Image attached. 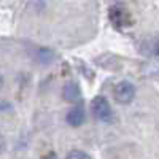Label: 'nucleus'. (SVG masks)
Wrapping results in <instances>:
<instances>
[{
    "mask_svg": "<svg viewBox=\"0 0 159 159\" xmlns=\"http://www.w3.org/2000/svg\"><path fill=\"white\" fill-rule=\"evenodd\" d=\"M145 73L150 76H159V61H153L145 65Z\"/></svg>",
    "mask_w": 159,
    "mask_h": 159,
    "instance_id": "6e6552de",
    "label": "nucleus"
},
{
    "mask_svg": "<svg viewBox=\"0 0 159 159\" xmlns=\"http://www.w3.org/2000/svg\"><path fill=\"white\" fill-rule=\"evenodd\" d=\"M65 159H91V157H89V154H86L81 150H72Z\"/></svg>",
    "mask_w": 159,
    "mask_h": 159,
    "instance_id": "1a4fd4ad",
    "label": "nucleus"
},
{
    "mask_svg": "<svg viewBox=\"0 0 159 159\" xmlns=\"http://www.w3.org/2000/svg\"><path fill=\"white\" fill-rule=\"evenodd\" d=\"M45 159H59V157H57L56 154H48V156H46Z\"/></svg>",
    "mask_w": 159,
    "mask_h": 159,
    "instance_id": "9d476101",
    "label": "nucleus"
},
{
    "mask_svg": "<svg viewBox=\"0 0 159 159\" xmlns=\"http://www.w3.org/2000/svg\"><path fill=\"white\" fill-rule=\"evenodd\" d=\"M113 97L118 103H130L135 97V88L129 81H119L113 89Z\"/></svg>",
    "mask_w": 159,
    "mask_h": 159,
    "instance_id": "f03ea898",
    "label": "nucleus"
},
{
    "mask_svg": "<svg viewBox=\"0 0 159 159\" xmlns=\"http://www.w3.org/2000/svg\"><path fill=\"white\" fill-rule=\"evenodd\" d=\"M110 19L113 22V25H116V27H123V25H127L130 24V18H129V13L127 10H124L123 7H111L110 10Z\"/></svg>",
    "mask_w": 159,
    "mask_h": 159,
    "instance_id": "7ed1b4c3",
    "label": "nucleus"
},
{
    "mask_svg": "<svg viewBox=\"0 0 159 159\" xmlns=\"http://www.w3.org/2000/svg\"><path fill=\"white\" fill-rule=\"evenodd\" d=\"M62 96H64V99L67 100V102H76V100H80L81 91H80V88H78L76 83L69 81V83H65V86H64Z\"/></svg>",
    "mask_w": 159,
    "mask_h": 159,
    "instance_id": "39448f33",
    "label": "nucleus"
},
{
    "mask_svg": "<svg viewBox=\"0 0 159 159\" xmlns=\"http://www.w3.org/2000/svg\"><path fill=\"white\" fill-rule=\"evenodd\" d=\"M65 119H67V124H70L72 127L81 126V124L84 123V110H83V107H75V108H72V110L67 113Z\"/></svg>",
    "mask_w": 159,
    "mask_h": 159,
    "instance_id": "20e7f679",
    "label": "nucleus"
},
{
    "mask_svg": "<svg viewBox=\"0 0 159 159\" xmlns=\"http://www.w3.org/2000/svg\"><path fill=\"white\" fill-rule=\"evenodd\" d=\"M142 52L147 56H159V37H151L142 45Z\"/></svg>",
    "mask_w": 159,
    "mask_h": 159,
    "instance_id": "423d86ee",
    "label": "nucleus"
},
{
    "mask_svg": "<svg viewBox=\"0 0 159 159\" xmlns=\"http://www.w3.org/2000/svg\"><path fill=\"white\" fill-rule=\"evenodd\" d=\"M54 57H56V54L51 49H48V48L38 49V61H40V64L48 65V64H51L52 61H54Z\"/></svg>",
    "mask_w": 159,
    "mask_h": 159,
    "instance_id": "0eeeda50",
    "label": "nucleus"
},
{
    "mask_svg": "<svg viewBox=\"0 0 159 159\" xmlns=\"http://www.w3.org/2000/svg\"><path fill=\"white\" fill-rule=\"evenodd\" d=\"M91 110H92V115H94L99 121H105V123H110L113 119V111H111V107L108 100L105 99L103 96H97L92 99L91 102Z\"/></svg>",
    "mask_w": 159,
    "mask_h": 159,
    "instance_id": "f257e3e1",
    "label": "nucleus"
}]
</instances>
